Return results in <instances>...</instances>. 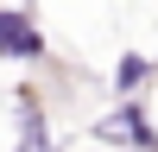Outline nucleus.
I'll list each match as a JSON object with an SVG mask.
<instances>
[{
    "mask_svg": "<svg viewBox=\"0 0 158 152\" xmlns=\"http://www.w3.org/2000/svg\"><path fill=\"white\" fill-rule=\"evenodd\" d=\"M0 51H19V57H32V51H44V44H38V32L19 19V13H0Z\"/></svg>",
    "mask_w": 158,
    "mask_h": 152,
    "instance_id": "obj_1",
    "label": "nucleus"
},
{
    "mask_svg": "<svg viewBox=\"0 0 158 152\" xmlns=\"http://www.w3.org/2000/svg\"><path fill=\"white\" fill-rule=\"evenodd\" d=\"M139 76H146V57H127V63H120V82H127V89H133V82H139Z\"/></svg>",
    "mask_w": 158,
    "mask_h": 152,
    "instance_id": "obj_2",
    "label": "nucleus"
}]
</instances>
